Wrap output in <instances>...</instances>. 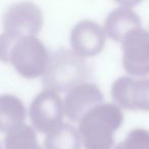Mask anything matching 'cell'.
Masks as SVG:
<instances>
[{
  "label": "cell",
  "mask_w": 149,
  "mask_h": 149,
  "mask_svg": "<svg viewBox=\"0 0 149 149\" xmlns=\"http://www.w3.org/2000/svg\"><path fill=\"white\" fill-rule=\"evenodd\" d=\"M137 27H141L140 17L132 7L120 5L108 13L103 29L111 40L122 42L126 34Z\"/></svg>",
  "instance_id": "30bf717a"
},
{
  "label": "cell",
  "mask_w": 149,
  "mask_h": 149,
  "mask_svg": "<svg viewBox=\"0 0 149 149\" xmlns=\"http://www.w3.org/2000/svg\"><path fill=\"white\" fill-rule=\"evenodd\" d=\"M63 104L57 91L45 89L39 93L30 106V118L37 132L50 134L62 124Z\"/></svg>",
  "instance_id": "277c9868"
},
{
  "label": "cell",
  "mask_w": 149,
  "mask_h": 149,
  "mask_svg": "<svg viewBox=\"0 0 149 149\" xmlns=\"http://www.w3.org/2000/svg\"><path fill=\"white\" fill-rule=\"evenodd\" d=\"M49 53L36 36H17L4 32L0 35V61L9 63L26 79L43 76Z\"/></svg>",
  "instance_id": "6da1fadb"
},
{
  "label": "cell",
  "mask_w": 149,
  "mask_h": 149,
  "mask_svg": "<svg viewBox=\"0 0 149 149\" xmlns=\"http://www.w3.org/2000/svg\"><path fill=\"white\" fill-rule=\"evenodd\" d=\"M123 65L129 74L145 77L149 74V32L134 28L122 40Z\"/></svg>",
  "instance_id": "5b68a950"
},
{
  "label": "cell",
  "mask_w": 149,
  "mask_h": 149,
  "mask_svg": "<svg viewBox=\"0 0 149 149\" xmlns=\"http://www.w3.org/2000/svg\"><path fill=\"white\" fill-rule=\"evenodd\" d=\"M27 109L23 101L11 94L0 95V132H8L24 124Z\"/></svg>",
  "instance_id": "8fae6325"
},
{
  "label": "cell",
  "mask_w": 149,
  "mask_h": 149,
  "mask_svg": "<svg viewBox=\"0 0 149 149\" xmlns=\"http://www.w3.org/2000/svg\"><path fill=\"white\" fill-rule=\"evenodd\" d=\"M106 34L96 22L83 19L76 24L70 33V46L81 57H92L103 50Z\"/></svg>",
  "instance_id": "ba28073f"
},
{
  "label": "cell",
  "mask_w": 149,
  "mask_h": 149,
  "mask_svg": "<svg viewBox=\"0 0 149 149\" xmlns=\"http://www.w3.org/2000/svg\"><path fill=\"white\" fill-rule=\"evenodd\" d=\"M43 27V13L32 1L10 5L3 15L4 32L17 36H36Z\"/></svg>",
  "instance_id": "8992f818"
},
{
  "label": "cell",
  "mask_w": 149,
  "mask_h": 149,
  "mask_svg": "<svg viewBox=\"0 0 149 149\" xmlns=\"http://www.w3.org/2000/svg\"><path fill=\"white\" fill-rule=\"evenodd\" d=\"M80 133L74 126L62 123L47 135L44 141L45 149H81Z\"/></svg>",
  "instance_id": "7c38bea8"
},
{
  "label": "cell",
  "mask_w": 149,
  "mask_h": 149,
  "mask_svg": "<svg viewBox=\"0 0 149 149\" xmlns=\"http://www.w3.org/2000/svg\"><path fill=\"white\" fill-rule=\"evenodd\" d=\"M111 96L120 107L149 111V79L118 78L112 84Z\"/></svg>",
  "instance_id": "52a82bcc"
},
{
  "label": "cell",
  "mask_w": 149,
  "mask_h": 149,
  "mask_svg": "<svg viewBox=\"0 0 149 149\" xmlns=\"http://www.w3.org/2000/svg\"><path fill=\"white\" fill-rule=\"evenodd\" d=\"M90 70L83 57L65 48L51 54L45 72L42 76L45 89L68 92L76 86L85 83Z\"/></svg>",
  "instance_id": "3957f363"
},
{
  "label": "cell",
  "mask_w": 149,
  "mask_h": 149,
  "mask_svg": "<svg viewBox=\"0 0 149 149\" xmlns=\"http://www.w3.org/2000/svg\"><path fill=\"white\" fill-rule=\"evenodd\" d=\"M0 149H2V146H1V143H0Z\"/></svg>",
  "instance_id": "2e32d148"
},
{
  "label": "cell",
  "mask_w": 149,
  "mask_h": 149,
  "mask_svg": "<svg viewBox=\"0 0 149 149\" xmlns=\"http://www.w3.org/2000/svg\"><path fill=\"white\" fill-rule=\"evenodd\" d=\"M114 149H149V131L134 129Z\"/></svg>",
  "instance_id": "5bb4252c"
},
{
  "label": "cell",
  "mask_w": 149,
  "mask_h": 149,
  "mask_svg": "<svg viewBox=\"0 0 149 149\" xmlns=\"http://www.w3.org/2000/svg\"><path fill=\"white\" fill-rule=\"evenodd\" d=\"M116 3L123 5V6H128V7H133L135 5L139 4L143 1V0H113Z\"/></svg>",
  "instance_id": "9a60e30c"
},
{
  "label": "cell",
  "mask_w": 149,
  "mask_h": 149,
  "mask_svg": "<svg viewBox=\"0 0 149 149\" xmlns=\"http://www.w3.org/2000/svg\"><path fill=\"white\" fill-rule=\"evenodd\" d=\"M124 123L118 104L101 103L88 110L79 122V133L85 149H111L114 132Z\"/></svg>",
  "instance_id": "7a4b0ae2"
},
{
  "label": "cell",
  "mask_w": 149,
  "mask_h": 149,
  "mask_svg": "<svg viewBox=\"0 0 149 149\" xmlns=\"http://www.w3.org/2000/svg\"><path fill=\"white\" fill-rule=\"evenodd\" d=\"M103 102V94L95 84L82 83L68 92L64 98V113L70 120L79 123L83 116Z\"/></svg>",
  "instance_id": "9c48e42d"
},
{
  "label": "cell",
  "mask_w": 149,
  "mask_h": 149,
  "mask_svg": "<svg viewBox=\"0 0 149 149\" xmlns=\"http://www.w3.org/2000/svg\"><path fill=\"white\" fill-rule=\"evenodd\" d=\"M4 147L5 149H42L38 143L36 130L25 124L7 132Z\"/></svg>",
  "instance_id": "4fadbf2b"
}]
</instances>
